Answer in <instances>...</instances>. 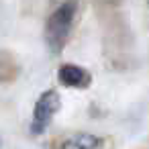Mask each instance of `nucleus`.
<instances>
[{
  "label": "nucleus",
  "mask_w": 149,
  "mask_h": 149,
  "mask_svg": "<svg viewBox=\"0 0 149 149\" xmlns=\"http://www.w3.org/2000/svg\"><path fill=\"white\" fill-rule=\"evenodd\" d=\"M59 106H61V98H59V94L55 90L43 92V96L37 100L35 110H33V125H31V129H33L35 135L45 133V129L49 127V123L57 114Z\"/></svg>",
  "instance_id": "2"
},
{
  "label": "nucleus",
  "mask_w": 149,
  "mask_h": 149,
  "mask_svg": "<svg viewBox=\"0 0 149 149\" xmlns=\"http://www.w3.org/2000/svg\"><path fill=\"white\" fill-rule=\"evenodd\" d=\"M74 19H76V4L74 2H65V4H59L49 21H47V45L53 53H59L61 47L65 45L68 37H70V31H72V25H74Z\"/></svg>",
  "instance_id": "1"
},
{
  "label": "nucleus",
  "mask_w": 149,
  "mask_h": 149,
  "mask_svg": "<svg viewBox=\"0 0 149 149\" xmlns=\"http://www.w3.org/2000/svg\"><path fill=\"white\" fill-rule=\"evenodd\" d=\"M57 78L63 86H70V88H86L90 84V74L84 68L74 65V63L61 65L57 72Z\"/></svg>",
  "instance_id": "3"
},
{
  "label": "nucleus",
  "mask_w": 149,
  "mask_h": 149,
  "mask_svg": "<svg viewBox=\"0 0 149 149\" xmlns=\"http://www.w3.org/2000/svg\"><path fill=\"white\" fill-rule=\"evenodd\" d=\"M61 149H102V139L90 133H76L61 143Z\"/></svg>",
  "instance_id": "4"
}]
</instances>
